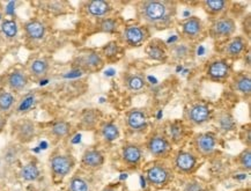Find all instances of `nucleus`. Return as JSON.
<instances>
[{
  "mask_svg": "<svg viewBox=\"0 0 251 191\" xmlns=\"http://www.w3.org/2000/svg\"><path fill=\"white\" fill-rule=\"evenodd\" d=\"M75 161L72 155L58 154L50 160V168L54 176L65 177L75 168Z\"/></svg>",
  "mask_w": 251,
  "mask_h": 191,
  "instance_id": "obj_7",
  "label": "nucleus"
},
{
  "mask_svg": "<svg viewBox=\"0 0 251 191\" xmlns=\"http://www.w3.org/2000/svg\"><path fill=\"white\" fill-rule=\"evenodd\" d=\"M190 53H191V49L186 44H175L170 50V54L176 60L185 59L189 57Z\"/></svg>",
  "mask_w": 251,
  "mask_h": 191,
  "instance_id": "obj_35",
  "label": "nucleus"
},
{
  "mask_svg": "<svg viewBox=\"0 0 251 191\" xmlns=\"http://www.w3.org/2000/svg\"><path fill=\"white\" fill-rule=\"evenodd\" d=\"M70 191H89V184L80 176H73L70 181Z\"/></svg>",
  "mask_w": 251,
  "mask_h": 191,
  "instance_id": "obj_36",
  "label": "nucleus"
},
{
  "mask_svg": "<svg viewBox=\"0 0 251 191\" xmlns=\"http://www.w3.org/2000/svg\"><path fill=\"white\" fill-rule=\"evenodd\" d=\"M102 119V112L100 109H85L80 115V125L85 130H93Z\"/></svg>",
  "mask_w": 251,
  "mask_h": 191,
  "instance_id": "obj_19",
  "label": "nucleus"
},
{
  "mask_svg": "<svg viewBox=\"0 0 251 191\" xmlns=\"http://www.w3.org/2000/svg\"><path fill=\"white\" fill-rule=\"evenodd\" d=\"M169 140L172 139V141L174 142H179L182 140L183 138H184V134H185V130H184V126H183L182 123L179 122H173L170 123L169 125Z\"/></svg>",
  "mask_w": 251,
  "mask_h": 191,
  "instance_id": "obj_33",
  "label": "nucleus"
},
{
  "mask_svg": "<svg viewBox=\"0 0 251 191\" xmlns=\"http://www.w3.org/2000/svg\"><path fill=\"white\" fill-rule=\"evenodd\" d=\"M150 37L149 28L140 25H128L122 31L121 40L130 47H139Z\"/></svg>",
  "mask_w": 251,
  "mask_h": 191,
  "instance_id": "obj_2",
  "label": "nucleus"
},
{
  "mask_svg": "<svg viewBox=\"0 0 251 191\" xmlns=\"http://www.w3.org/2000/svg\"><path fill=\"white\" fill-rule=\"evenodd\" d=\"M5 126H6V118L4 117V115L0 114V134H1L2 130H4Z\"/></svg>",
  "mask_w": 251,
  "mask_h": 191,
  "instance_id": "obj_41",
  "label": "nucleus"
},
{
  "mask_svg": "<svg viewBox=\"0 0 251 191\" xmlns=\"http://www.w3.org/2000/svg\"><path fill=\"white\" fill-rule=\"evenodd\" d=\"M50 70V64L47 59L43 58H37L34 59L29 65V72L35 78H43L46 77Z\"/></svg>",
  "mask_w": 251,
  "mask_h": 191,
  "instance_id": "obj_26",
  "label": "nucleus"
},
{
  "mask_svg": "<svg viewBox=\"0 0 251 191\" xmlns=\"http://www.w3.org/2000/svg\"><path fill=\"white\" fill-rule=\"evenodd\" d=\"M25 36L31 41H40L47 34V27L40 20H29L24 25Z\"/></svg>",
  "mask_w": 251,
  "mask_h": 191,
  "instance_id": "obj_18",
  "label": "nucleus"
},
{
  "mask_svg": "<svg viewBox=\"0 0 251 191\" xmlns=\"http://www.w3.org/2000/svg\"><path fill=\"white\" fill-rule=\"evenodd\" d=\"M198 159L194 153L189 151H179L176 154L174 164L178 173L182 174H191L194 173L197 168Z\"/></svg>",
  "mask_w": 251,
  "mask_h": 191,
  "instance_id": "obj_12",
  "label": "nucleus"
},
{
  "mask_svg": "<svg viewBox=\"0 0 251 191\" xmlns=\"http://www.w3.org/2000/svg\"><path fill=\"white\" fill-rule=\"evenodd\" d=\"M237 163L243 168L244 170L249 171L251 169V148L247 147L239 157H237Z\"/></svg>",
  "mask_w": 251,
  "mask_h": 191,
  "instance_id": "obj_37",
  "label": "nucleus"
},
{
  "mask_svg": "<svg viewBox=\"0 0 251 191\" xmlns=\"http://www.w3.org/2000/svg\"><path fill=\"white\" fill-rule=\"evenodd\" d=\"M184 191H201V184L198 182H191L186 184Z\"/></svg>",
  "mask_w": 251,
  "mask_h": 191,
  "instance_id": "obj_40",
  "label": "nucleus"
},
{
  "mask_svg": "<svg viewBox=\"0 0 251 191\" xmlns=\"http://www.w3.org/2000/svg\"><path fill=\"white\" fill-rule=\"evenodd\" d=\"M248 42L242 36H235L229 41V43L226 45L225 54L229 58H239L242 56V54L247 49Z\"/></svg>",
  "mask_w": 251,
  "mask_h": 191,
  "instance_id": "obj_22",
  "label": "nucleus"
},
{
  "mask_svg": "<svg viewBox=\"0 0 251 191\" xmlns=\"http://www.w3.org/2000/svg\"><path fill=\"white\" fill-rule=\"evenodd\" d=\"M233 86L235 90L249 96L251 94V78L249 73H239L234 77Z\"/></svg>",
  "mask_w": 251,
  "mask_h": 191,
  "instance_id": "obj_25",
  "label": "nucleus"
},
{
  "mask_svg": "<svg viewBox=\"0 0 251 191\" xmlns=\"http://www.w3.org/2000/svg\"><path fill=\"white\" fill-rule=\"evenodd\" d=\"M230 2L227 0H205L201 1V6L204 11L211 17H219L225 11H227Z\"/></svg>",
  "mask_w": 251,
  "mask_h": 191,
  "instance_id": "obj_23",
  "label": "nucleus"
},
{
  "mask_svg": "<svg viewBox=\"0 0 251 191\" xmlns=\"http://www.w3.org/2000/svg\"><path fill=\"white\" fill-rule=\"evenodd\" d=\"M28 82L29 78L27 73H25L24 71L20 70L12 71L7 76V78H6V85H7V87L12 92L15 93L22 92L28 86Z\"/></svg>",
  "mask_w": 251,
  "mask_h": 191,
  "instance_id": "obj_16",
  "label": "nucleus"
},
{
  "mask_svg": "<svg viewBox=\"0 0 251 191\" xmlns=\"http://www.w3.org/2000/svg\"><path fill=\"white\" fill-rule=\"evenodd\" d=\"M121 54L122 48L117 42H109L102 48V57L107 58L108 60H116L117 57L121 56Z\"/></svg>",
  "mask_w": 251,
  "mask_h": 191,
  "instance_id": "obj_31",
  "label": "nucleus"
},
{
  "mask_svg": "<svg viewBox=\"0 0 251 191\" xmlns=\"http://www.w3.org/2000/svg\"><path fill=\"white\" fill-rule=\"evenodd\" d=\"M146 55L150 59L161 61L168 57V49H167L165 42L161 40H153L147 44Z\"/></svg>",
  "mask_w": 251,
  "mask_h": 191,
  "instance_id": "obj_20",
  "label": "nucleus"
},
{
  "mask_svg": "<svg viewBox=\"0 0 251 191\" xmlns=\"http://www.w3.org/2000/svg\"><path fill=\"white\" fill-rule=\"evenodd\" d=\"M212 117L211 107L206 103H195L186 111V118L194 125H202Z\"/></svg>",
  "mask_w": 251,
  "mask_h": 191,
  "instance_id": "obj_10",
  "label": "nucleus"
},
{
  "mask_svg": "<svg viewBox=\"0 0 251 191\" xmlns=\"http://www.w3.org/2000/svg\"><path fill=\"white\" fill-rule=\"evenodd\" d=\"M1 33L4 34V36L8 40H13L18 36L19 33V27L15 20H4L1 22Z\"/></svg>",
  "mask_w": 251,
  "mask_h": 191,
  "instance_id": "obj_32",
  "label": "nucleus"
},
{
  "mask_svg": "<svg viewBox=\"0 0 251 191\" xmlns=\"http://www.w3.org/2000/svg\"><path fill=\"white\" fill-rule=\"evenodd\" d=\"M125 121L130 131L143 132L149 126V115L145 109L133 108L126 112Z\"/></svg>",
  "mask_w": 251,
  "mask_h": 191,
  "instance_id": "obj_6",
  "label": "nucleus"
},
{
  "mask_svg": "<svg viewBox=\"0 0 251 191\" xmlns=\"http://www.w3.org/2000/svg\"><path fill=\"white\" fill-rule=\"evenodd\" d=\"M146 147L153 157L165 158L172 152V142L166 136L154 135L147 140Z\"/></svg>",
  "mask_w": 251,
  "mask_h": 191,
  "instance_id": "obj_8",
  "label": "nucleus"
},
{
  "mask_svg": "<svg viewBox=\"0 0 251 191\" xmlns=\"http://www.w3.org/2000/svg\"><path fill=\"white\" fill-rule=\"evenodd\" d=\"M75 64L80 70L89 71V72H96V71H100L103 66H104V58H103L102 55L99 54L98 51L88 50L80 54L79 56L75 58Z\"/></svg>",
  "mask_w": 251,
  "mask_h": 191,
  "instance_id": "obj_3",
  "label": "nucleus"
},
{
  "mask_svg": "<svg viewBox=\"0 0 251 191\" xmlns=\"http://www.w3.org/2000/svg\"><path fill=\"white\" fill-rule=\"evenodd\" d=\"M99 29L102 33L112 34L116 33L118 29V21L112 18H103L99 21Z\"/></svg>",
  "mask_w": 251,
  "mask_h": 191,
  "instance_id": "obj_34",
  "label": "nucleus"
},
{
  "mask_svg": "<svg viewBox=\"0 0 251 191\" xmlns=\"http://www.w3.org/2000/svg\"><path fill=\"white\" fill-rule=\"evenodd\" d=\"M86 13L93 18L103 19L107 18L112 11L110 1L107 0H91L85 4Z\"/></svg>",
  "mask_w": 251,
  "mask_h": 191,
  "instance_id": "obj_15",
  "label": "nucleus"
},
{
  "mask_svg": "<svg viewBox=\"0 0 251 191\" xmlns=\"http://www.w3.org/2000/svg\"><path fill=\"white\" fill-rule=\"evenodd\" d=\"M81 164L87 168H91V169H98L104 164V155L96 148H88L83 152Z\"/></svg>",
  "mask_w": 251,
  "mask_h": 191,
  "instance_id": "obj_17",
  "label": "nucleus"
},
{
  "mask_svg": "<svg viewBox=\"0 0 251 191\" xmlns=\"http://www.w3.org/2000/svg\"><path fill=\"white\" fill-rule=\"evenodd\" d=\"M219 125H220V128L223 129L224 131H231V130H234V128H235V123H234L233 117H231L230 115H227V114L220 116V118H219Z\"/></svg>",
  "mask_w": 251,
  "mask_h": 191,
  "instance_id": "obj_39",
  "label": "nucleus"
},
{
  "mask_svg": "<svg viewBox=\"0 0 251 191\" xmlns=\"http://www.w3.org/2000/svg\"><path fill=\"white\" fill-rule=\"evenodd\" d=\"M137 13L147 25L167 26L175 17L176 5L165 0H144L137 4Z\"/></svg>",
  "mask_w": 251,
  "mask_h": 191,
  "instance_id": "obj_1",
  "label": "nucleus"
},
{
  "mask_svg": "<svg viewBox=\"0 0 251 191\" xmlns=\"http://www.w3.org/2000/svg\"><path fill=\"white\" fill-rule=\"evenodd\" d=\"M236 31V22L233 18L221 17L211 25L210 35L213 38H229Z\"/></svg>",
  "mask_w": 251,
  "mask_h": 191,
  "instance_id": "obj_4",
  "label": "nucleus"
},
{
  "mask_svg": "<svg viewBox=\"0 0 251 191\" xmlns=\"http://www.w3.org/2000/svg\"><path fill=\"white\" fill-rule=\"evenodd\" d=\"M0 18H1V12H0Z\"/></svg>",
  "mask_w": 251,
  "mask_h": 191,
  "instance_id": "obj_43",
  "label": "nucleus"
},
{
  "mask_svg": "<svg viewBox=\"0 0 251 191\" xmlns=\"http://www.w3.org/2000/svg\"><path fill=\"white\" fill-rule=\"evenodd\" d=\"M14 136L22 144L30 142L36 136V125L30 119H24L14 126Z\"/></svg>",
  "mask_w": 251,
  "mask_h": 191,
  "instance_id": "obj_14",
  "label": "nucleus"
},
{
  "mask_svg": "<svg viewBox=\"0 0 251 191\" xmlns=\"http://www.w3.org/2000/svg\"><path fill=\"white\" fill-rule=\"evenodd\" d=\"M71 131H72V125L70 124L69 122L66 121H59L51 126V135L53 136L54 138L63 139L66 138L67 136H70Z\"/></svg>",
  "mask_w": 251,
  "mask_h": 191,
  "instance_id": "obj_30",
  "label": "nucleus"
},
{
  "mask_svg": "<svg viewBox=\"0 0 251 191\" xmlns=\"http://www.w3.org/2000/svg\"><path fill=\"white\" fill-rule=\"evenodd\" d=\"M125 86L131 92H140L147 85L146 79L140 74H128L125 77Z\"/></svg>",
  "mask_w": 251,
  "mask_h": 191,
  "instance_id": "obj_27",
  "label": "nucleus"
},
{
  "mask_svg": "<svg viewBox=\"0 0 251 191\" xmlns=\"http://www.w3.org/2000/svg\"><path fill=\"white\" fill-rule=\"evenodd\" d=\"M102 191H115V190L112 189V188H104Z\"/></svg>",
  "mask_w": 251,
  "mask_h": 191,
  "instance_id": "obj_42",
  "label": "nucleus"
},
{
  "mask_svg": "<svg viewBox=\"0 0 251 191\" xmlns=\"http://www.w3.org/2000/svg\"><path fill=\"white\" fill-rule=\"evenodd\" d=\"M218 145V138L213 132H201L194 137V147L202 157L213 154Z\"/></svg>",
  "mask_w": 251,
  "mask_h": 191,
  "instance_id": "obj_5",
  "label": "nucleus"
},
{
  "mask_svg": "<svg viewBox=\"0 0 251 191\" xmlns=\"http://www.w3.org/2000/svg\"><path fill=\"white\" fill-rule=\"evenodd\" d=\"M100 134L105 142H114L121 137L120 128L112 122H105L100 126Z\"/></svg>",
  "mask_w": 251,
  "mask_h": 191,
  "instance_id": "obj_24",
  "label": "nucleus"
},
{
  "mask_svg": "<svg viewBox=\"0 0 251 191\" xmlns=\"http://www.w3.org/2000/svg\"><path fill=\"white\" fill-rule=\"evenodd\" d=\"M172 171L163 164H154V166L149 168L146 173L147 182L157 188L167 186L172 180Z\"/></svg>",
  "mask_w": 251,
  "mask_h": 191,
  "instance_id": "obj_9",
  "label": "nucleus"
},
{
  "mask_svg": "<svg viewBox=\"0 0 251 191\" xmlns=\"http://www.w3.org/2000/svg\"><path fill=\"white\" fill-rule=\"evenodd\" d=\"M182 34L186 40L195 41L201 36L204 31V22L198 17H190L182 22Z\"/></svg>",
  "mask_w": 251,
  "mask_h": 191,
  "instance_id": "obj_13",
  "label": "nucleus"
},
{
  "mask_svg": "<svg viewBox=\"0 0 251 191\" xmlns=\"http://www.w3.org/2000/svg\"><path fill=\"white\" fill-rule=\"evenodd\" d=\"M41 176V171L35 164H27L21 168L20 177L25 182H34Z\"/></svg>",
  "mask_w": 251,
  "mask_h": 191,
  "instance_id": "obj_29",
  "label": "nucleus"
},
{
  "mask_svg": "<svg viewBox=\"0 0 251 191\" xmlns=\"http://www.w3.org/2000/svg\"><path fill=\"white\" fill-rule=\"evenodd\" d=\"M35 103V96L33 94H29V95H25L22 101L20 102V105L17 108L18 112H27L29 111V109L34 106Z\"/></svg>",
  "mask_w": 251,
  "mask_h": 191,
  "instance_id": "obj_38",
  "label": "nucleus"
},
{
  "mask_svg": "<svg viewBox=\"0 0 251 191\" xmlns=\"http://www.w3.org/2000/svg\"><path fill=\"white\" fill-rule=\"evenodd\" d=\"M15 103H17V99L14 94L5 89L0 90V114L2 115L11 111Z\"/></svg>",
  "mask_w": 251,
  "mask_h": 191,
  "instance_id": "obj_28",
  "label": "nucleus"
},
{
  "mask_svg": "<svg viewBox=\"0 0 251 191\" xmlns=\"http://www.w3.org/2000/svg\"><path fill=\"white\" fill-rule=\"evenodd\" d=\"M122 158L128 166H137L143 159V150L136 144H126L122 148Z\"/></svg>",
  "mask_w": 251,
  "mask_h": 191,
  "instance_id": "obj_21",
  "label": "nucleus"
},
{
  "mask_svg": "<svg viewBox=\"0 0 251 191\" xmlns=\"http://www.w3.org/2000/svg\"><path fill=\"white\" fill-rule=\"evenodd\" d=\"M231 65L226 59H217L211 61L206 69V76L214 82H223L230 77Z\"/></svg>",
  "mask_w": 251,
  "mask_h": 191,
  "instance_id": "obj_11",
  "label": "nucleus"
}]
</instances>
